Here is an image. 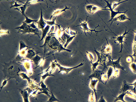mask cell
I'll return each instance as SVG.
<instances>
[{"label": "cell", "mask_w": 136, "mask_h": 102, "mask_svg": "<svg viewBox=\"0 0 136 102\" xmlns=\"http://www.w3.org/2000/svg\"><path fill=\"white\" fill-rule=\"evenodd\" d=\"M134 58L132 56V55H130L129 56L127 57L126 59V61L128 63H130L131 62H133L134 60Z\"/></svg>", "instance_id": "33"}, {"label": "cell", "mask_w": 136, "mask_h": 102, "mask_svg": "<svg viewBox=\"0 0 136 102\" xmlns=\"http://www.w3.org/2000/svg\"><path fill=\"white\" fill-rule=\"evenodd\" d=\"M122 56L120 57L119 56V58L118 60L115 61H114L113 59H111V56H108L109 61L106 63V66H110L113 68L114 69H121L123 71H126L125 69V68L121 66L120 63V59Z\"/></svg>", "instance_id": "4"}, {"label": "cell", "mask_w": 136, "mask_h": 102, "mask_svg": "<svg viewBox=\"0 0 136 102\" xmlns=\"http://www.w3.org/2000/svg\"><path fill=\"white\" fill-rule=\"evenodd\" d=\"M128 1V0H125L124 1L122 2H120L121 1V0H119V2H118L117 3H116L115 2H113V7L112 9L113 10L115 8H116L117 6L118 5H119L120 4L123 3L124 2H125L127 1Z\"/></svg>", "instance_id": "30"}, {"label": "cell", "mask_w": 136, "mask_h": 102, "mask_svg": "<svg viewBox=\"0 0 136 102\" xmlns=\"http://www.w3.org/2000/svg\"><path fill=\"white\" fill-rule=\"evenodd\" d=\"M128 20L131 22V19L128 18L125 14L123 13L121 14L120 15L114 18L112 20L110 26H111L114 22L117 21V20L120 21H123L126 20Z\"/></svg>", "instance_id": "12"}, {"label": "cell", "mask_w": 136, "mask_h": 102, "mask_svg": "<svg viewBox=\"0 0 136 102\" xmlns=\"http://www.w3.org/2000/svg\"><path fill=\"white\" fill-rule=\"evenodd\" d=\"M119 69H114V70L113 73V79L117 78L119 76Z\"/></svg>", "instance_id": "27"}, {"label": "cell", "mask_w": 136, "mask_h": 102, "mask_svg": "<svg viewBox=\"0 0 136 102\" xmlns=\"http://www.w3.org/2000/svg\"><path fill=\"white\" fill-rule=\"evenodd\" d=\"M10 79L9 78V79L6 80V79L4 78V81L2 83V86L1 87H0V88L1 89L0 90V92H1L3 87L6 85L8 81Z\"/></svg>", "instance_id": "34"}, {"label": "cell", "mask_w": 136, "mask_h": 102, "mask_svg": "<svg viewBox=\"0 0 136 102\" xmlns=\"http://www.w3.org/2000/svg\"><path fill=\"white\" fill-rule=\"evenodd\" d=\"M20 51H21L22 49L24 48H25L27 47L29 48L33 49L35 50L34 48L29 47V46H27L25 45V43H24L22 41H21L20 42Z\"/></svg>", "instance_id": "25"}, {"label": "cell", "mask_w": 136, "mask_h": 102, "mask_svg": "<svg viewBox=\"0 0 136 102\" xmlns=\"http://www.w3.org/2000/svg\"><path fill=\"white\" fill-rule=\"evenodd\" d=\"M42 90H43V92H38V94H37V95L39 94H41V93H44V94H45L46 95H47L49 98L51 97V96L49 94L48 92V90L50 92L49 90L48 87H47V88L46 89H42Z\"/></svg>", "instance_id": "24"}, {"label": "cell", "mask_w": 136, "mask_h": 102, "mask_svg": "<svg viewBox=\"0 0 136 102\" xmlns=\"http://www.w3.org/2000/svg\"><path fill=\"white\" fill-rule=\"evenodd\" d=\"M97 102H106L105 99L103 98V96H102L100 97L99 100Z\"/></svg>", "instance_id": "39"}, {"label": "cell", "mask_w": 136, "mask_h": 102, "mask_svg": "<svg viewBox=\"0 0 136 102\" xmlns=\"http://www.w3.org/2000/svg\"><path fill=\"white\" fill-rule=\"evenodd\" d=\"M61 102L60 101V102Z\"/></svg>", "instance_id": "43"}, {"label": "cell", "mask_w": 136, "mask_h": 102, "mask_svg": "<svg viewBox=\"0 0 136 102\" xmlns=\"http://www.w3.org/2000/svg\"><path fill=\"white\" fill-rule=\"evenodd\" d=\"M87 54H88V56L89 57V58L90 60V62L91 63H92V61L94 59V58L92 55L88 53L87 52Z\"/></svg>", "instance_id": "36"}, {"label": "cell", "mask_w": 136, "mask_h": 102, "mask_svg": "<svg viewBox=\"0 0 136 102\" xmlns=\"http://www.w3.org/2000/svg\"><path fill=\"white\" fill-rule=\"evenodd\" d=\"M104 1L106 2V3H107V5L106 6V7L103 8H105V9H106V8L107 7L109 9H110V11H111V19L109 21L107 22V23L110 22H111L112 20H113L114 19L115 17L116 16L117 14H122L123 13L125 14L127 11L129 10V9L127 10L126 11H125V12H121V11H120L119 10L117 11H113L112 8L111 6L112 4L111 3V1L110 3H109V0L107 1L105 0Z\"/></svg>", "instance_id": "7"}, {"label": "cell", "mask_w": 136, "mask_h": 102, "mask_svg": "<svg viewBox=\"0 0 136 102\" xmlns=\"http://www.w3.org/2000/svg\"><path fill=\"white\" fill-rule=\"evenodd\" d=\"M56 63H55L56 65L60 69L59 71L58 72V73H60L62 71H64L66 72L67 74H68L69 72L71 71L73 69L77 68L79 67L83 66L84 65V63H81L80 64L78 65L75 67H74L66 68L61 66L57 62H56Z\"/></svg>", "instance_id": "9"}, {"label": "cell", "mask_w": 136, "mask_h": 102, "mask_svg": "<svg viewBox=\"0 0 136 102\" xmlns=\"http://www.w3.org/2000/svg\"><path fill=\"white\" fill-rule=\"evenodd\" d=\"M22 96L24 102H29V94L31 93L30 92H28L26 89L19 90Z\"/></svg>", "instance_id": "15"}, {"label": "cell", "mask_w": 136, "mask_h": 102, "mask_svg": "<svg viewBox=\"0 0 136 102\" xmlns=\"http://www.w3.org/2000/svg\"><path fill=\"white\" fill-rule=\"evenodd\" d=\"M50 26L49 25H47L46 27L43 29L42 30V39L40 41H42L44 38H45L47 32L49 31Z\"/></svg>", "instance_id": "19"}, {"label": "cell", "mask_w": 136, "mask_h": 102, "mask_svg": "<svg viewBox=\"0 0 136 102\" xmlns=\"http://www.w3.org/2000/svg\"><path fill=\"white\" fill-rule=\"evenodd\" d=\"M93 91H92V94L90 95V102H94V98L93 97Z\"/></svg>", "instance_id": "40"}, {"label": "cell", "mask_w": 136, "mask_h": 102, "mask_svg": "<svg viewBox=\"0 0 136 102\" xmlns=\"http://www.w3.org/2000/svg\"><path fill=\"white\" fill-rule=\"evenodd\" d=\"M126 94V93H123L117 96V97H116V96H115L113 95V97L115 98L114 102H117L118 101H122L123 102H127L126 101L124 100V97L125 96ZM136 101H134L133 102H136Z\"/></svg>", "instance_id": "17"}, {"label": "cell", "mask_w": 136, "mask_h": 102, "mask_svg": "<svg viewBox=\"0 0 136 102\" xmlns=\"http://www.w3.org/2000/svg\"><path fill=\"white\" fill-rule=\"evenodd\" d=\"M15 3V4L13 5H12L11 6L10 8H11L13 7H20L21 6H22L23 5V4H17V1L16 2H15L14 1H13Z\"/></svg>", "instance_id": "38"}, {"label": "cell", "mask_w": 136, "mask_h": 102, "mask_svg": "<svg viewBox=\"0 0 136 102\" xmlns=\"http://www.w3.org/2000/svg\"><path fill=\"white\" fill-rule=\"evenodd\" d=\"M55 76L54 75L50 74V73H49V72H47L43 76H40L42 77V80L41 82H43L44 81V80L45 79V78L47 76Z\"/></svg>", "instance_id": "29"}, {"label": "cell", "mask_w": 136, "mask_h": 102, "mask_svg": "<svg viewBox=\"0 0 136 102\" xmlns=\"http://www.w3.org/2000/svg\"><path fill=\"white\" fill-rule=\"evenodd\" d=\"M25 17L26 20L24 22L27 24H30L32 22H35L36 21H38V20H34L31 19H30L28 17H26V16Z\"/></svg>", "instance_id": "26"}, {"label": "cell", "mask_w": 136, "mask_h": 102, "mask_svg": "<svg viewBox=\"0 0 136 102\" xmlns=\"http://www.w3.org/2000/svg\"><path fill=\"white\" fill-rule=\"evenodd\" d=\"M91 83L89 86L90 87V88L91 89V90H93V91L94 92L95 94L96 100L97 102V100L96 92L97 91L101 92V91H100V90H96V84L99 81L97 79H96V80H93V78H91Z\"/></svg>", "instance_id": "13"}, {"label": "cell", "mask_w": 136, "mask_h": 102, "mask_svg": "<svg viewBox=\"0 0 136 102\" xmlns=\"http://www.w3.org/2000/svg\"><path fill=\"white\" fill-rule=\"evenodd\" d=\"M134 87L133 86L129 85L126 80H124L123 81L122 87L120 90L119 93L120 94L123 93H126L130 90H132Z\"/></svg>", "instance_id": "10"}, {"label": "cell", "mask_w": 136, "mask_h": 102, "mask_svg": "<svg viewBox=\"0 0 136 102\" xmlns=\"http://www.w3.org/2000/svg\"><path fill=\"white\" fill-rule=\"evenodd\" d=\"M22 23L23 24L21 26L15 28L19 30V32L17 33L22 32V35L27 33H29V35L31 33H33L34 34V36H38L40 38L39 33H41V32L40 31V30L39 29H37L32 28L29 26V25H28L24 21Z\"/></svg>", "instance_id": "2"}, {"label": "cell", "mask_w": 136, "mask_h": 102, "mask_svg": "<svg viewBox=\"0 0 136 102\" xmlns=\"http://www.w3.org/2000/svg\"><path fill=\"white\" fill-rule=\"evenodd\" d=\"M41 16L40 19L39 21H36L35 22L37 23L38 28L42 29V30L44 29L46 24L43 19V16L42 9H41Z\"/></svg>", "instance_id": "14"}, {"label": "cell", "mask_w": 136, "mask_h": 102, "mask_svg": "<svg viewBox=\"0 0 136 102\" xmlns=\"http://www.w3.org/2000/svg\"><path fill=\"white\" fill-rule=\"evenodd\" d=\"M135 33V39L134 42L133 43V51L134 54L132 56L134 57L135 59V63L136 61V33L135 31L133 30Z\"/></svg>", "instance_id": "18"}, {"label": "cell", "mask_w": 136, "mask_h": 102, "mask_svg": "<svg viewBox=\"0 0 136 102\" xmlns=\"http://www.w3.org/2000/svg\"><path fill=\"white\" fill-rule=\"evenodd\" d=\"M60 102V101L56 98L54 94H53L52 91L51 97L49 98V100L46 102Z\"/></svg>", "instance_id": "20"}, {"label": "cell", "mask_w": 136, "mask_h": 102, "mask_svg": "<svg viewBox=\"0 0 136 102\" xmlns=\"http://www.w3.org/2000/svg\"><path fill=\"white\" fill-rule=\"evenodd\" d=\"M75 37V36H74L72 37H71L67 40V41L66 43V44L64 46V48H66L67 46L69 43L71 41L72 39L74 37Z\"/></svg>", "instance_id": "35"}, {"label": "cell", "mask_w": 136, "mask_h": 102, "mask_svg": "<svg viewBox=\"0 0 136 102\" xmlns=\"http://www.w3.org/2000/svg\"><path fill=\"white\" fill-rule=\"evenodd\" d=\"M113 68L112 67L110 66V67L107 70V77L108 81L112 75H113Z\"/></svg>", "instance_id": "21"}, {"label": "cell", "mask_w": 136, "mask_h": 102, "mask_svg": "<svg viewBox=\"0 0 136 102\" xmlns=\"http://www.w3.org/2000/svg\"><path fill=\"white\" fill-rule=\"evenodd\" d=\"M27 1L25 4L24 5H23V6L22 7H20L19 8H14V10H17L20 11V12H21L22 14V15L25 16V11L26 9V8L29 5H28V1Z\"/></svg>", "instance_id": "16"}, {"label": "cell", "mask_w": 136, "mask_h": 102, "mask_svg": "<svg viewBox=\"0 0 136 102\" xmlns=\"http://www.w3.org/2000/svg\"><path fill=\"white\" fill-rule=\"evenodd\" d=\"M103 67V69L102 70H100L97 68L95 70L92 74L88 77V79L93 78H96L98 80L99 83H101L105 84L102 80V77L103 74H106L104 72L105 70L106 69H108L106 65H104Z\"/></svg>", "instance_id": "3"}, {"label": "cell", "mask_w": 136, "mask_h": 102, "mask_svg": "<svg viewBox=\"0 0 136 102\" xmlns=\"http://www.w3.org/2000/svg\"><path fill=\"white\" fill-rule=\"evenodd\" d=\"M126 94L129 97L136 99V95L132 93L131 91H128L126 92Z\"/></svg>", "instance_id": "31"}, {"label": "cell", "mask_w": 136, "mask_h": 102, "mask_svg": "<svg viewBox=\"0 0 136 102\" xmlns=\"http://www.w3.org/2000/svg\"><path fill=\"white\" fill-rule=\"evenodd\" d=\"M86 9L88 13L92 14L94 13L96 11L99 10L110 11V9L100 8L95 6L93 5L90 4L86 6Z\"/></svg>", "instance_id": "11"}, {"label": "cell", "mask_w": 136, "mask_h": 102, "mask_svg": "<svg viewBox=\"0 0 136 102\" xmlns=\"http://www.w3.org/2000/svg\"><path fill=\"white\" fill-rule=\"evenodd\" d=\"M70 34L71 35H75V34H76V33H74V32H72L71 31V33H70Z\"/></svg>", "instance_id": "41"}, {"label": "cell", "mask_w": 136, "mask_h": 102, "mask_svg": "<svg viewBox=\"0 0 136 102\" xmlns=\"http://www.w3.org/2000/svg\"><path fill=\"white\" fill-rule=\"evenodd\" d=\"M126 27V29L125 30V33L123 34V35L122 36H121V32L120 34V36H117L116 35V34L115 33H114L113 32H110L111 33H114V34L117 37H113L109 38L116 39V40H114V43H115V42H116L117 41L119 42V43L118 44V45H117V46L119 45L120 44H121V50L119 52H118V53H122V49L123 48V43H126V44L127 45V46H128L126 42L124 41L123 40V39L124 38H129V37H125V36L126 35V34H129L131 35H132L128 33L129 31H130V30L131 29H130L129 30L128 32H126L127 28Z\"/></svg>", "instance_id": "5"}, {"label": "cell", "mask_w": 136, "mask_h": 102, "mask_svg": "<svg viewBox=\"0 0 136 102\" xmlns=\"http://www.w3.org/2000/svg\"><path fill=\"white\" fill-rule=\"evenodd\" d=\"M95 50L94 51L96 52V54L97 55V62L95 63H91L92 65V73L95 70L97 69V67L98 65H100L103 66V65L102 64L103 62H106V60H102V57L101 58L102 56H101V53H99V52H97L95 48H94Z\"/></svg>", "instance_id": "8"}, {"label": "cell", "mask_w": 136, "mask_h": 102, "mask_svg": "<svg viewBox=\"0 0 136 102\" xmlns=\"http://www.w3.org/2000/svg\"><path fill=\"white\" fill-rule=\"evenodd\" d=\"M29 54H28L27 55V57L28 58V57L29 58V59H30L32 56H34L35 54L34 53V52L32 50H29Z\"/></svg>", "instance_id": "32"}, {"label": "cell", "mask_w": 136, "mask_h": 102, "mask_svg": "<svg viewBox=\"0 0 136 102\" xmlns=\"http://www.w3.org/2000/svg\"><path fill=\"white\" fill-rule=\"evenodd\" d=\"M135 32L136 33V31H135Z\"/></svg>", "instance_id": "42"}, {"label": "cell", "mask_w": 136, "mask_h": 102, "mask_svg": "<svg viewBox=\"0 0 136 102\" xmlns=\"http://www.w3.org/2000/svg\"><path fill=\"white\" fill-rule=\"evenodd\" d=\"M88 17V16L87 17L86 21L85 22L84 21H83V20H82V19H81L82 20V21H83L84 22L83 23H82L80 21V20H79V22H80L81 24L80 25L77 26H74V27H78V26H82V27H83V28H81L80 27V28L82 29V30L84 31V33L86 35V36H87V35L86 34V31H87V32H88V31H91V35L92 34V32L93 31L95 32L97 34H97H98V33L99 32H101V31H104V30H102L101 31H96V30H95L98 27H100L99 25H98V26H97V27H96L95 28L94 30L90 29L88 28L87 27V24L88 22H89L91 21H92V20H90V21H89L87 23V18Z\"/></svg>", "instance_id": "6"}, {"label": "cell", "mask_w": 136, "mask_h": 102, "mask_svg": "<svg viewBox=\"0 0 136 102\" xmlns=\"http://www.w3.org/2000/svg\"><path fill=\"white\" fill-rule=\"evenodd\" d=\"M132 71L134 74H136V64L135 62H132L129 65Z\"/></svg>", "instance_id": "22"}, {"label": "cell", "mask_w": 136, "mask_h": 102, "mask_svg": "<svg viewBox=\"0 0 136 102\" xmlns=\"http://www.w3.org/2000/svg\"><path fill=\"white\" fill-rule=\"evenodd\" d=\"M56 19V17H55L54 20L53 19V21H46V20H44V21L47 23V24L49 25H50L51 26L52 25H57L58 26V27L59 28H60V25H58L55 24V21Z\"/></svg>", "instance_id": "28"}, {"label": "cell", "mask_w": 136, "mask_h": 102, "mask_svg": "<svg viewBox=\"0 0 136 102\" xmlns=\"http://www.w3.org/2000/svg\"><path fill=\"white\" fill-rule=\"evenodd\" d=\"M128 83L129 85L134 86V89H133L132 91H134V93H135L136 91V81L133 83L130 84Z\"/></svg>", "instance_id": "37"}, {"label": "cell", "mask_w": 136, "mask_h": 102, "mask_svg": "<svg viewBox=\"0 0 136 102\" xmlns=\"http://www.w3.org/2000/svg\"><path fill=\"white\" fill-rule=\"evenodd\" d=\"M3 69L2 71L4 74V78H9L11 79H16V81L19 83L22 80L19 74L20 72H27L26 69L23 66L17 64L15 62H11L9 63H5Z\"/></svg>", "instance_id": "1"}, {"label": "cell", "mask_w": 136, "mask_h": 102, "mask_svg": "<svg viewBox=\"0 0 136 102\" xmlns=\"http://www.w3.org/2000/svg\"><path fill=\"white\" fill-rule=\"evenodd\" d=\"M41 57L38 56V55H37L36 56L34 57L33 59H32V60L34 61V62L36 65L39 64L40 62V60L41 59Z\"/></svg>", "instance_id": "23"}]
</instances>
